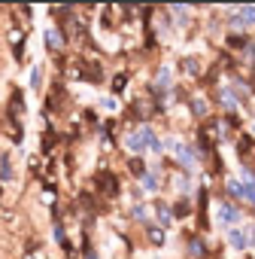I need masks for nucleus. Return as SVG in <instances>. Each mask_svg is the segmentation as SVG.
<instances>
[{
	"label": "nucleus",
	"instance_id": "obj_1",
	"mask_svg": "<svg viewBox=\"0 0 255 259\" xmlns=\"http://www.w3.org/2000/svg\"><path fill=\"white\" fill-rule=\"evenodd\" d=\"M94 183L100 186V192H106V195H118V180H115V177H112L109 171H100Z\"/></svg>",
	"mask_w": 255,
	"mask_h": 259
},
{
	"label": "nucleus",
	"instance_id": "obj_2",
	"mask_svg": "<svg viewBox=\"0 0 255 259\" xmlns=\"http://www.w3.org/2000/svg\"><path fill=\"white\" fill-rule=\"evenodd\" d=\"M231 25H234V28H243V25H255V7H243L237 16H231Z\"/></svg>",
	"mask_w": 255,
	"mask_h": 259
},
{
	"label": "nucleus",
	"instance_id": "obj_3",
	"mask_svg": "<svg viewBox=\"0 0 255 259\" xmlns=\"http://www.w3.org/2000/svg\"><path fill=\"white\" fill-rule=\"evenodd\" d=\"M237 220H240V210L231 207V204H222V210H219V223L231 226V223H237Z\"/></svg>",
	"mask_w": 255,
	"mask_h": 259
},
{
	"label": "nucleus",
	"instance_id": "obj_4",
	"mask_svg": "<svg viewBox=\"0 0 255 259\" xmlns=\"http://www.w3.org/2000/svg\"><path fill=\"white\" fill-rule=\"evenodd\" d=\"M228 244H231L234 250H243V247L249 244V238H246V232H240V229H231V232H228Z\"/></svg>",
	"mask_w": 255,
	"mask_h": 259
},
{
	"label": "nucleus",
	"instance_id": "obj_5",
	"mask_svg": "<svg viewBox=\"0 0 255 259\" xmlns=\"http://www.w3.org/2000/svg\"><path fill=\"white\" fill-rule=\"evenodd\" d=\"M176 153H179V162H182V165H188V168L195 165V156H192V150H188V147L176 144Z\"/></svg>",
	"mask_w": 255,
	"mask_h": 259
},
{
	"label": "nucleus",
	"instance_id": "obj_6",
	"mask_svg": "<svg viewBox=\"0 0 255 259\" xmlns=\"http://www.w3.org/2000/svg\"><path fill=\"white\" fill-rule=\"evenodd\" d=\"M46 40H49V49H61V43H64V40H61V34H58L55 28H52V31H46Z\"/></svg>",
	"mask_w": 255,
	"mask_h": 259
},
{
	"label": "nucleus",
	"instance_id": "obj_7",
	"mask_svg": "<svg viewBox=\"0 0 255 259\" xmlns=\"http://www.w3.org/2000/svg\"><path fill=\"white\" fill-rule=\"evenodd\" d=\"M192 110H195V116H207V104H204L201 98H195V101H192Z\"/></svg>",
	"mask_w": 255,
	"mask_h": 259
},
{
	"label": "nucleus",
	"instance_id": "obj_8",
	"mask_svg": "<svg viewBox=\"0 0 255 259\" xmlns=\"http://www.w3.org/2000/svg\"><path fill=\"white\" fill-rule=\"evenodd\" d=\"M228 192H231V195H237V198H240V195H246V186H240V183H237V180H231V183H228Z\"/></svg>",
	"mask_w": 255,
	"mask_h": 259
},
{
	"label": "nucleus",
	"instance_id": "obj_9",
	"mask_svg": "<svg viewBox=\"0 0 255 259\" xmlns=\"http://www.w3.org/2000/svg\"><path fill=\"white\" fill-rule=\"evenodd\" d=\"M143 189H149V192H155V189H158V180H155L152 174H146V177H143Z\"/></svg>",
	"mask_w": 255,
	"mask_h": 259
},
{
	"label": "nucleus",
	"instance_id": "obj_10",
	"mask_svg": "<svg viewBox=\"0 0 255 259\" xmlns=\"http://www.w3.org/2000/svg\"><path fill=\"white\" fill-rule=\"evenodd\" d=\"M158 223H161V226L170 223V207H158Z\"/></svg>",
	"mask_w": 255,
	"mask_h": 259
},
{
	"label": "nucleus",
	"instance_id": "obj_11",
	"mask_svg": "<svg viewBox=\"0 0 255 259\" xmlns=\"http://www.w3.org/2000/svg\"><path fill=\"white\" fill-rule=\"evenodd\" d=\"M149 238H152V244H164V232H161V229H152Z\"/></svg>",
	"mask_w": 255,
	"mask_h": 259
},
{
	"label": "nucleus",
	"instance_id": "obj_12",
	"mask_svg": "<svg viewBox=\"0 0 255 259\" xmlns=\"http://www.w3.org/2000/svg\"><path fill=\"white\" fill-rule=\"evenodd\" d=\"M13 177V165H10V156H4V180Z\"/></svg>",
	"mask_w": 255,
	"mask_h": 259
},
{
	"label": "nucleus",
	"instance_id": "obj_13",
	"mask_svg": "<svg viewBox=\"0 0 255 259\" xmlns=\"http://www.w3.org/2000/svg\"><path fill=\"white\" fill-rule=\"evenodd\" d=\"M146 210H149V207H143V204H137V207H134V217H137V220H146V217H149Z\"/></svg>",
	"mask_w": 255,
	"mask_h": 259
},
{
	"label": "nucleus",
	"instance_id": "obj_14",
	"mask_svg": "<svg viewBox=\"0 0 255 259\" xmlns=\"http://www.w3.org/2000/svg\"><path fill=\"white\" fill-rule=\"evenodd\" d=\"M185 70H188V73H198V58H188V61H185Z\"/></svg>",
	"mask_w": 255,
	"mask_h": 259
},
{
	"label": "nucleus",
	"instance_id": "obj_15",
	"mask_svg": "<svg viewBox=\"0 0 255 259\" xmlns=\"http://www.w3.org/2000/svg\"><path fill=\"white\" fill-rule=\"evenodd\" d=\"M131 171H134V174H143V162L134 159V162H131ZM143 177H146V174H143Z\"/></svg>",
	"mask_w": 255,
	"mask_h": 259
},
{
	"label": "nucleus",
	"instance_id": "obj_16",
	"mask_svg": "<svg viewBox=\"0 0 255 259\" xmlns=\"http://www.w3.org/2000/svg\"><path fill=\"white\" fill-rule=\"evenodd\" d=\"M192 253H195V256H204V247H201V241H192Z\"/></svg>",
	"mask_w": 255,
	"mask_h": 259
},
{
	"label": "nucleus",
	"instance_id": "obj_17",
	"mask_svg": "<svg viewBox=\"0 0 255 259\" xmlns=\"http://www.w3.org/2000/svg\"><path fill=\"white\" fill-rule=\"evenodd\" d=\"M31 85H34V89L40 85V70H34V73H31Z\"/></svg>",
	"mask_w": 255,
	"mask_h": 259
},
{
	"label": "nucleus",
	"instance_id": "obj_18",
	"mask_svg": "<svg viewBox=\"0 0 255 259\" xmlns=\"http://www.w3.org/2000/svg\"><path fill=\"white\" fill-rule=\"evenodd\" d=\"M124 79H128L124 73H121V76H115V92H121V85H124Z\"/></svg>",
	"mask_w": 255,
	"mask_h": 259
},
{
	"label": "nucleus",
	"instance_id": "obj_19",
	"mask_svg": "<svg viewBox=\"0 0 255 259\" xmlns=\"http://www.w3.org/2000/svg\"><path fill=\"white\" fill-rule=\"evenodd\" d=\"M246 198H249V201H255V186H246Z\"/></svg>",
	"mask_w": 255,
	"mask_h": 259
},
{
	"label": "nucleus",
	"instance_id": "obj_20",
	"mask_svg": "<svg viewBox=\"0 0 255 259\" xmlns=\"http://www.w3.org/2000/svg\"><path fill=\"white\" fill-rule=\"evenodd\" d=\"M88 259H97V256H94V253H88Z\"/></svg>",
	"mask_w": 255,
	"mask_h": 259
},
{
	"label": "nucleus",
	"instance_id": "obj_21",
	"mask_svg": "<svg viewBox=\"0 0 255 259\" xmlns=\"http://www.w3.org/2000/svg\"><path fill=\"white\" fill-rule=\"evenodd\" d=\"M252 132H255V125H252Z\"/></svg>",
	"mask_w": 255,
	"mask_h": 259
}]
</instances>
